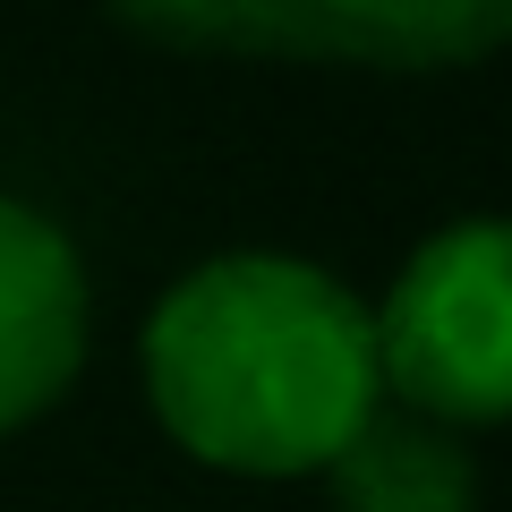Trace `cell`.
<instances>
[{"instance_id": "obj_2", "label": "cell", "mask_w": 512, "mask_h": 512, "mask_svg": "<svg viewBox=\"0 0 512 512\" xmlns=\"http://www.w3.org/2000/svg\"><path fill=\"white\" fill-rule=\"evenodd\" d=\"M367 333L376 384L402 410L453 436L512 419V214L444 222L393 274L384 308H367Z\"/></svg>"}, {"instance_id": "obj_3", "label": "cell", "mask_w": 512, "mask_h": 512, "mask_svg": "<svg viewBox=\"0 0 512 512\" xmlns=\"http://www.w3.org/2000/svg\"><path fill=\"white\" fill-rule=\"evenodd\" d=\"M128 35L222 60L470 69L512 52V0H103Z\"/></svg>"}, {"instance_id": "obj_1", "label": "cell", "mask_w": 512, "mask_h": 512, "mask_svg": "<svg viewBox=\"0 0 512 512\" xmlns=\"http://www.w3.org/2000/svg\"><path fill=\"white\" fill-rule=\"evenodd\" d=\"M146 393L180 453L239 478H308L384 402L367 308L308 256H214L146 325Z\"/></svg>"}, {"instance_id": "obj_4", "label": "cell", "mask_w": 512, "mask_h": 512, "mask_svg": "<svg viewBox=\"0 0 512 512\" xmlns=\"http://www.w3.org/2000/svg\"><path fill=\"white\" fill-rule=\"evenodd\" d=\"M86 265L69 231L0 197V436L35 427L86 367Z\"/></svg>"}, {"instance_id": "obj_5", "label": "cell", "mask_w": 512, "mask_h": 512, "mask_svg": "<svg viewBox=\"0 0 512 512\" xmlns=\"http://www.w3.org/2000/svg\"><path fill=\"white\" fill-rule=\"evenodd\" d=\"M333 512H478V461L453 427L376 402L359 436L325 461Z\"/></svg>"}]
</instances>
